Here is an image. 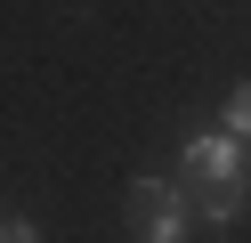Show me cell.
<instances>
[{
    "label": "cell",
    "instance_id": "2",
    "mask_svg": "<svg viewBox=\"0 0 251 243\" xmlns=\"http://www.w3.org/2000/svg\"><path fill=\"white\" fill-rule=\"evenodd\" d=\"M186 219H195V194L178 178H138L130 187V227L146 243H186Z\"/></svg>",
    "mask_w": 251,
    "mask_h": 243
},
{
    "label": "cell",
    "instance_id": "1",
    "mask_svg": "<svg viewBox=\"0 0 251 243\" xmlns=\"http://www.w3.org/2000/svg\"><path fill=\"white\" fill-rule=\"evenodd\" d=\"M178 187L195 194V219L227 227L235 211H243V194H251V146L235 138V130H195V138L178 146Z\"/></svg>",
    "mask_w": 251,
    "mask_h": 243
},
{
    "label": "cell",
    "instance_id": "3",
    "mask_svg": "<svg viewBox=\"0 0 251 243\" xmlns=\"http://www.w3.org/2000/svg\"><path fill=\"white\" fill-rule=\"evenodd\" d=\"M219 130H235V138L251 146V81H235V89H227V113H219Z\"/></svg>",
    "mask_w": 251,
    "mask_h": 243
},
{
    "label": "cell",
    "instance_id": "4",
    "mask_svg": "<svg viewBox=\"0 0 251 243\" xmlns=\"http://www.w3.org/2000/svg\"><path fill=\"white\" fill-rule=\"evenodd\" d=\"M0 243H41V227H33V219H17V211H8V219H0Z\"/></svg>",
    "mask_w": 251,
    "mask_h": 243
}]
</instances>
